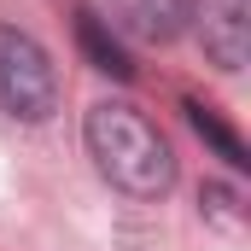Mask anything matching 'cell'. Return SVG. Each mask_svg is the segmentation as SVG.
I'll list each match as a JSON object with an SVG mask.
<instances>
[{
  "label": "cell",
  "mask_w": 251,
  "mask_h": 251,
  "mask_svg": "<svg viewBox=\"0 0 251 251\" xmlns=\"http://www.w3.org/2000/svg\"><path fill=\"white\" fill-rule=\"evenodd\" d=\"M82 140H88L94 170L128 199H164L176 187V152H170V140L152 128V117L140 105H128V100L88 105Z\"/></svg>",
  "instance_id": "6da1fadb"
},
{
  "label": "cell",
  "mask_w": 251,
  "mask_h": 251,
  "mask_svg": "<svg viewBox=\"0 0 251 251\" xmlns=\"http://www.w3.org/2000/svg\"><path fill=\"white\" fill-rule=\"evenodd\" d=\"M0 111L18 123H47L59 111V70L18 24H0Z\"/></svg>",
  "instance_id": "7a4b0ae2"
},
{
  "label": "cell",
  "mask_w": 251,
  "mask_h": 251,
  "mask_svg": "<svg viewBox=\"0 0 251 251\" xmlns=\"http://www.w3.org/2000/svg\"><path fill=\"white\" fill-rule=\"evenodd\" d=\"M204 53L216 70H246L251 64V0H193Z\"/></svg>",
  "instance_id": "3957f363"
},
{
  "label": "cell",
  "mask_w": 251,
  "mask_h": 251,
  "mask_svg": "<svg viewBox=\"0 0 251 251\" xmlns=\"http://www.w3.org/2000/svg\"><path fill=\"white\" fill-rule=\"evenodd\" d=\"M105 6H111L105 24H117L123 35L152 41V47L176 41V35L193 24V0H105Z\"/></svg>",
  "instance_id": "277c9868"
},
{
  "label": "cell",
  "mask_w": 251,
  "mask_h": 251,
  "mask_svg": "<svg viewBox=\"0 0 251 251\" xmlns=\"http://www.w3.org/2000/svg\"><path fill=\"white\" fill-rule=\"evenodd\" d=\"M76 47H82V59L94 64L100 76H117V82H128V76H134V64H128L123 41L111 35V24H105L94 6H76Z\"/></svg>",
  "instance_id": "5b68a950"
},
{
  "label": "cell",
  "mask_w": 251,
  "mask_h": 251,
  "mask_svg": "<svg viewBox=\"0 0 251 251\" xmlns=\"http://www.w3.org/2000/svg\"><path fill=\"white\" fill-rule=\"evenodd\" d=\"M181 111H187L193 134H199V140H204V146H210V152H216V158H222L228 170H251V152H246V140H240L234 128L222 123V117H216V111H210L204 100H181Z\"/></svg>",
  "instance_id": "8992f818"
}]
</instances>
